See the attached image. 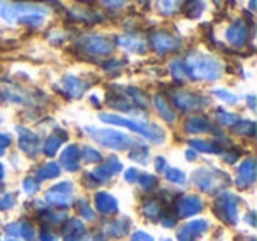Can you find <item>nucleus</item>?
Listing matches in <instances>:
<instances>
[{
    "label": "nucleus",
    "instance_id": "obj_1",
    "mask_svg": "<svg viewBox=\"0 0 257 241\" xmlns=\"http://www.w3.org/2000/svg\"><path fill=\"white\" fill-rule=\"evenodd\" d=\"M48 8L41 4H32V2H25V0H20V2H13V0H0V16L6 20V22H20L23 16L29 15H46Z\"/></svg>",
    "mask_w": 257,
    "mask_h": 241
},
{
    "label": "nucleus",
    "instance_id": "obj_2",
    "mask_svg": "<svg viewBox=\"0 0 257 241\" xmlns=\"http://www.w3.org/2000/svg\"><path fill=\"white\" fill-rule=\"evenodd\" d=\"M246 37V23L245 22H234L227 29V41H231L232 44H243Z\"/></svg>",
    "mask_w": 257,
    "mask_h": 241
},
{
    "label": "nucleus",
    "instance_id": "obj_3",
    "mask_svg": "<svg viewBox=\"0 0 257 241\" xmlns=\"http://www.w3.org/2000/svg\"><path fill=\"white\" fill-rule=\"evenodd\" d=\"M183 15L189 18H199L206 8V0H183L182 2Z\"/></svg>",
    "mask_w": 257,
    "mask_h": 241
},
{
    "label": "nucleus",
    "instance_id": "obj_4",
    "mask_svg": "<svg viewBox=\"0 0 257 241\" xmlns=\"http://www.w3.org/2000/svg\"><path fill=\"white\" fill-rule=\"evenodd\" d=\"M183 0H155V8L162 16H171L180 9Z\"/></svg>",
    "mask_w": 257,
    "mask_h": 241
},
{
    "label": "nucleus",
    "instance_id": "obj_5",
    "mask_svg": "<svg viewBox=\"0 0 257 241\" xmlns=\"http://www.w3.org/2000/svg\"><path fill=\"white\" fill-rule=\"evenodd\" d=\"M69 13H71L74 20H83V22H88V23H95V22H99V20H102V16H100L99 13L88 11V9H85V8H72Z\"/></svg>",
    "mask_w": 257,
    "mask_h": 241
},
{
    "label": "nucleus",
    "instance_id": "obj_6",
    "mask_svg": "<svg viewBox=\"0 0 257 241\" xmlns=\"http://www.w3.org/2000/svg\"><path fill=\"white\" fill-rule=\"evenodd\" d=\"M152 41H154L155 48H161V50H164V46H169L173 48V44H175V37L169 36L168 32H155L154 37H152Z\"/></svg>",
    "mask_w": 257,
    "mask_h": 241
},
{
    "label": "nucleus",
    "instance_id": "obj_7",
    "mask_svg": "<svg viewBox=\"0 0 257 241\" xmlns=\"http://www.w3.org/2000/svg\"><path fill=\"white\" fill-rule=\"evenodd\" d=\"M104 6H107V8H111V9H120V8H123L125 4H127L128 0H100Z\"/></svg>",
    "mask_w": 257,
    "mask_h": 241
},
{
    "label": "nucleus",
    "instance_id": "obj_8",
    "mask_svg": "<svg viewBox=\"0 0 257 241\" xmlns=\"http://www.w3.org/2000/svg\"><path fill=\"white\" fill-rule=\"evenodd\" d=\"M248 4H250V11H253V8H255V0H250Z\"/></svg>",
    "mask_w": 257,
    "mask_h": 241
},
{
    "label": "nucleus",
    "instance_id": "obj_9",
    "mask_svg": "<svg viewBox=\"0 0 257 241\" xmlns=\"http://www.w3.org/2000/svg\"><path fill=\"white\" fill-rule=\"evenodd\" d=\"M140 4H150V0H138Z\"/></svg>",
    "mask_w": 257,
    "mask_h": 241
},
{
    "label": "nucleus",
    "instance_id": "obj_10",
    "mask_svg": "<svg viewBox=\"0 0 257 241\" xmlns=\"http://www.w3.org/2000/svg\"><path fill=\"white\" fill-rule=\"evenodd\" d=\"M78 2H88V0H78Z\"/></svg>",
    "mask_w": 257,
    "mask_h": 241
}]
</instances>
